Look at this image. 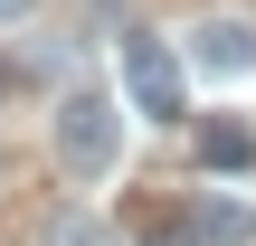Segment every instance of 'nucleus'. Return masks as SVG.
<instances>
[{
  "label": "nucleus",
  "mask_w": 256,
  "mask_h": 246,
  "mask_svg": "<svg viewBox=\"0 0 256 246\" xmlns=\"http://www.w3.org/2000/svg\"><path fill=\"white\" fill-rule=\"evenodd\" d=\"M114 152H124V104H114L104 85H66V95H57V161H66L76 180H104Z\"/></svg>",
  "instance_id": "obj_1"
},
{
  "label": "nucleus",
  "mask_w": 256,
  "mask_h": 246,
  "mask_svg": "<svg viewBox=\"0 0 256 246\" xmlns=\"http://www.w3.org/2000/svg\"><path fill=\"white\" fill-rule=\"evenodd\" d=\"M124 95H133L152 123H171V114H180V57H171L162 38H124Z\"/></svg>",
  "instance_id": "obj_2"
},
{
  "label": "nucleus",
  "mask_w": 256,
  "mask_h": 246,
  "mask_svg": "<svg viewBox=\"0 0 256 246\" xmlns=\"http://www.w3.org/2000/svg\"><path fill=\"white\" fill-rule=\"evenodd\" d=\"M190 66H200V76H256V28L247 19H209V28L190 38Z\"/></svg>",
  "instance_id": "obj_3"
},
{
  "label": "nucleus",
  "mask_w": 256,
  "mask_h": 246,
  "mask_svg": "<svg viewBox=\"0 0 256 246\" xmlns=\"http://www.w3.org/2000/svg\"><path fill=\"white\" fill-rule=\"evenodd\" d=\"M190 152H200V171H256V123H238V114H209Z\"/></svg>",
  "instance_id": "obj_4"
},
{
  "label": "nucleus",
  "mask_w": 256,
  "mask_h": 246,
  "mask_svg": "<svg viewBox=\"0 0 256 246\" xmlns=\"http://www.w3.org/2000/svg\"><path fill=\"white\" fill-rule=\"evenodd\" d=\"M200 246H256V199H209L200 209Z\"/></svg>",
  "instance_id": "obj_5"
},
{
  "label": "nucleus",
  "mask_w": 256,
  "mask_h": 246,
  "mask_svg": "<svg viewBox=\"0 0 256 246\" xmlns=\"http://www.w3.org/2000/svg\"><path fill=\"white\" fill-rule=\"evenodd\" d=\"M48 246H124V237H114L104 218H86V209H57V218H48Z\"/></svg>",
  "instance_id": "obj_6"
},
{
  "label": "nucleus",
  "mask_w": 256,
  "mask_h": 246,
  "mask_svg": "<svg viewBox=\"0 0 256 246\" xmlns=\"http://www.w3.org/2000/svg\"><path fill=\"white\" fill-rule=\"evenodd\" d=\"M10 76H19V66H10V57H0V95H10Z\"/></svg>",
  "instance_id": "obj_7"
},
{
  "label": "nucleus",
  "mask_w": 256,
  "mask_h": 246,
  "mask_svg": "<svg viewBox=\"0 0 256 246\" xmlns=\"http://www.w3.org/2000/svg\"><path fill=\"white\" fill-rule=\"evenodd\" d=\"M19 9H28V0H0V19H19Z\"/></svg>",
  "instance_id": "obj_8"
},
{
  "label": "nucleus",
  "mask_w": 256,
  "mask_h": 246,
  "mask_svg": "<svg viewBox=\"0 0 256 246\" xmlns=\"http://www.w3.org/2000/svg\"><path fill=\"white\" fill-rule=\"evenodd\" d=\"M152 246H190V237H152Z\"/></svg>",
  "instance_id": "obj_9"
}]
</instances>
